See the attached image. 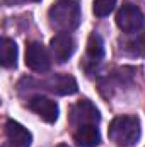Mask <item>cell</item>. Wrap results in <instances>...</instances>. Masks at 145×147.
Segmentation results:
<instances>
[{"instance_id":"cell-5","label":"cell","mask_w":145,"mask_h":147,"mask_svg":"<svg viewBox=\"0 0 145 147\" xmlns=\"http://www.w3.org/2000/svg\"><path fill=\"white\" fill-rule=\"evenodd\" d=\"M26 65L33 70V72L43 74L48 72L51 67V60L48 55V50L41 45V43H29L26 46Z\"/></svg>"},{"instance_id":"cell-15","label":"cell","mask_w":145,"mask_h":147,"mask_svg":"<svg viewBox=\"0 0 145 147\" xmlns=\"http://www.w3.org/2000/svg\"><path fill=\"white\" fill-rule=\"evenodd\" d=\"M58 147H68V146H65V144H60V146H58Z\"/></svg>"},{"instance_id":"cell-16","label":"cell","mask_w":145,"mask_h":147,"mask_svg":"<svg viewBox=\"0 0 145 147\" xmlns=\"http://www.w3.org/2000/svg\"><path fill=\"white\" fill-rule=\"evenodd\" d=\"M31 2H39V0H31Z\"/></svg>"},{"instance_id":"cell-3","label":"cell","mask_w":145,"mask_h":147,"mask_svg":"<svg viewBox=\"0 0 145 147\" xmlns=\"http://www.w3.org/2000/svg\"><path fill=\"white\" fill-rule=\"evenodd\" d=\"M116 24L126 34H138L144 29L145 19L142 10L137 5L125 3V5L119 7V10L116 14Z\"/></svg>"},{"instance_id":"cell-2","label":"cell","mask_w":145,"mask_h":147,"mask_svg":"<svg viewBox=\"0 0 145 147\" xmlns=\"http://www.w3.org/2000/svg\"><path fill=\"white\" fill-rule=\"evenodd\" d=\"M109 139L119 147H132L140 139V120L133 115L116 116L109 123Z\"/></svg>"},{"instance_id":"cell-6","label":"cell","mask_w":145,"mask_h":147,"mask_svg":"<svg viewBox=\"0 0 145 147\" xmlns=\"http://www.w3.org/2000/svg\"><path fill=\"white\" fill-rule=\"evenodd\" d=\"M28 108L33 113H36L46 123H55L58 120V115H60L58 105L53 99L46 98V96H33L28 101Z\"/></svg>"},{"instance_id":"cell-9","label":"cell","mask_w":145,"mask_h":147,"mask_svg":"<svg viewBox=\"0 0 145 147\" xmlns=\"http://www.w3.org/2000/svg\"><path fill=\"white\" fill-rule=\"evenodd\" d=\"M73 142L77 147H96L101 144V132L97 125H80L73 132Z\"/></svg>"},{"instance_id":"cell-8","label":"cell","mask_w":145,"mask_h":147,"mask_svg":"<svg viewBox=\"0 0 145 147\" xmlns=\"http://www.w3.org/2000/svg\"><path fill=\"white\" fill-rule=\"evenodd\" d=\"M44 86H46L48 91H51L55 94H60V96H68V94H75L77 92V80L72 75H67V74L51 75L44 82Z\"/></svg>"},{"instance_id":"cell-10","label":"cell","mask_w":145,"mask_h":147,"mask_svg":"<svg viewBox=\"0 0 145 147\" xmlns=\"http://www.w3.org/2000/svg\"><path fill=\"white\" fill-rule=\"evenodd\" d=\"M5 135L9 142H12L15 147H31V142H33L31 132L14 120H9L5 123Z\"/></svg>"},{"instance_id":"cell-4","label":"cell","mask_w":145,"mask_h":147,"mask_svg":"<svg viewBox=\"0 0 145 147\" xmlns=\"http://www.w3.org/2000/svg\"><path fill=\"white\" fill-rule=\"evenodd\" d=\"M99 121H101V115L89 99H80L73 105L70 111V123L73 128L80 125H97Z\"/></svg>"},{"instance_id":"cell-1","label":"cell","mask_w":145,"mask_h":147,"mask_svg":"<svg viewBox=\"0 0 145 147\" xmlns=\"http://www.w3.org/2000/svg\"><path fill=\"white\" fill-rule=\"evenodd\" d=\"M82 19L79 0H56L48 10V21L53 29L70 33L79 28Z\"/></svg>"},{"instance_id":"cell-13","label":"cell","mask_w":145,"mask_h":147,"mask_svg":"<svg viewBox=\"0 0 145 147\" xmlns=\"http://www.w3.org/2000/svg\"><path fill=\"white\" fill-rule=\"evenodd\" d=\"M116 5V0H94L92 3V12L97 16V17H106L113 12Z\"/></svg>"},{"instance_id":"cell-7","label":"cell","mask_w":145,"mask_h":147,"mask_svg":"<svg viewBox=\"0 0 145 147\" xmlns=\"http://www.w3.org/2000/svg\"><path fill=\"white\" fill-rule=\"evenodd\" d=\"M50 50H51L55 62L65 63L75 51V39L68 33H58L50 41Z\"/></svg>"},{"instance_id":"cell-14","label":"cell","mask_w":145,"mask_h":147,"mask_svg":"<svg viewBox=\"0 0 145 147\" xmlns=\"http://www.w3.org/2000/svg\"><path fill=\"white\" fill-rule=\"evenodd\" d=\"M2 147H15V146H14L12 142H5V144H3V146H2Z\"/></svg>"},{"instance_id":"cell-11","label":"cell","mask_w":145,"mask_h":147,"mask_svg":"<svg viewBox=\"0 0 145 147\" xmlns=\"http://www.w3.org/2000/svg\"><path fill=\"white\" fill-rule=\"evenodd\" d=\"M17 45L14 43V39L9 38H2L0 43V58H2V67L5 69H14L17 65Z\"/></svg>"},{"instance_id":"cell-12","label":"cell","mask_w":145,"mask_h":147,"mask_svg":"<svg viewBox=\"0 0 145 147\" xmlns=\"http://www.w3.org/2000/svg\"><path fill=\"white\" fill-rule=\"evenodd\" d=\"M104 58V43L103 38L96 33H92L87 41V62L89 63H99Z\"/></svg>"}]
</instances>
